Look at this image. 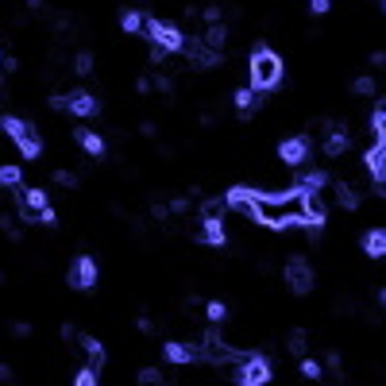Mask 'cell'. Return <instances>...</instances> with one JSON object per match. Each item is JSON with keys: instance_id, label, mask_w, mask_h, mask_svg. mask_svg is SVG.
<instances>
[{"instance_id": "6da1fadb", "label": "cell", "mask_w": 386, "mask_h": 386, "mask_svg": "<svg viewBox=\"0 0 386 386\" xmlns=\"http://www.w3.org/2000/svg\"><path fill=\"white\" fill-rule=\"evenodd\" d=\"M309 209H305V190H294L290 193H278V197H270V193H255V201H251V221L263 224V228H290V224H305Z\"/></svg>"}, {"instance_id": "d6986e66", "label": "cell", "mask_w": 386, "mask_h": 386, "mask_svg": "<svg viewBox=\"0 0 386 386\" xmlns=\"http://www.w3.org/2000/svg\"><path fill=\"white\" fill-rule=\"evenodd\" d=\"M77 340H81V347H85L89 367H93V371H101V367H105V344H101V340H93V336H77Z\"/></svg>"}, {"instance_id": "44dd1931", "label": "cell", "mask_w": 386, "mask_h": 386, "mask_svg": "<svg viewBox=\"0 0 386 386\" xmlns=\"http://www.w3.org/2000/svg\"><path fill=\"white\" fill-rule=\"evenodd\" d=\"M371 132H375V147L386 151V101H378V112H375V120H371Z\"/></svg>"}, {"instance_id": "4316f807", "label": "cell", "mask_w": 386, "mask_h": 386, "mask_svg": "<svg viewBox=\"0 0 386 386\" xmlns=\"http://www.w3.org/2000/svg\"><path fill=\"white\" fill-rule=\"evenodd\" d=\"M305 344H309L305 328H294V332H290V347H286V352H294V356H305Z\"/></svg>"}, {"instance_id": "30bf717a", "label": "cell", "mask_w": 386, "mask_h": 386, "mask_svg": "<svg viewBox=\"0 0 386 386\" xmlns=\"http://www.w3.org/2000/svg\"><path fill=\"white\" fill-rule=\"evenodd\" d=\"M278 159L286 166H301L309 159V139L305 135H294V139H282L278 143Z\"/></svg>"}, {"instance_id": "d4e9b609", "label": "cell", "mask_w": 386, "mask_h": 386, "mask_svg": "<svg viewBox=\"0 0 386 386\" xmlns=\"http://www.w3.org/2000/svg\"><path fill=\"white\" fill-rule=\"evenodd\" d=\"M325 182H328V174H325V170H309L305 178H301V182H298V190H305V193H317Z\"/></svg>"}, {"instance_id": "484cf974", "label": "cell", "mask_w": 386, "mask_h": 386, "mask_svg": "<svg viewBox=\"0 0 386 386\" xmlns=\"http://www.w3.org/2000/svg\"><path fill=\"white\" fill-rule=\"evenodd\" d=\"M120 28L128 31V35H135V31H143V16H139V12H124V16H120Z\"/></svg>"}, {"instance_id": "8fae6325", "label": "cell", "mask_w": 386, "mask_h": 386, "mask_svg": "<svg viewBox=\"0 0 386 386\" xmlns=\"http://www.w3.org/2000/svg\"><path fill=\"white\" fill-rule=\"evenodd\" d=\"M66 112H74V116H93V112H101V101H96L93 93H85V89H74V93L66 96Z\"/></svg>"}, {"instance_id": "4fadbf2b", "label": "cell", "mask_w": 386, "mask_h": 386, "mask_svg": "<svg viewBox=\"0 0 386 386\" xmlns=\"http://www.w3.org/2000/svg\"><path fill=\"white\" fill-rule=\"evenodd\" d=\"M197 240L209 243V247H224L228 232H224V221H221V216H205V221H201V232H197Z\"/></svg>"}, {"instance_id": "1f68e13d", "label": "cell", "mask_w": 386, "mask_h": 386, "mask_svg": "<svg viewBox=\"0 0 386 386\" xmlns=\"http://www.w3.org/2000/svg\"><path fill=\"white\" fill-rule=\"evenodd\" d=\"M352 89H356L359 96H375V77H356V85Z\"/></svg>"}, {"instance_id": "f35d334b", "label": "cell", "mask_w": 386, "mask_h": 386, "mask_svg": "<svg viewBox=\"0 0 386 386\" xmlns=\"http://www.w3.org/2000/svg\"><path fill=\"white\" fill-rule=\"evenodd\" d=\"M378 301H383V309H386V286H383V290H378Z\"/></svg>"}, {"instance_id": "9c48e42d", "label": "cell", "mask_w": 386, "mask_h": 386, "mask_svg": "<svg viewBox=\"0 0 386 386\" xmlns=\"http://www.w3.org/2000/svg\"><path fill=\"white\" fill-rule=\"evenodd\" d=\"M47 193L39 190V185H31V190H19V216L23 221H43V212H47Z\"/></svg>"}, {"instance_id": "52a82bcc", "label": "cell", "mask_w": 386, "mask_h": 386, "mask_svg": "<svg viewBox=\"0 0 386 386\" xmlns=\"http://www.w3.org/2000/svg\"><path fill=\"white\" fill-rule=\"evenodd\" d=\"M96 274H101V270H96V259H93V255H77V263L70 267L66 282H70L74 290H93V286H96Z\"/></svg>"}, {"instance_id": "8d00e7d4", "label": "cell", "mask_w": 386, "mask_h": 386, "mask_svg": "<svg viewBox=\"0 0 386 386\" xmlns=\"http://www.w3.org/2000/svg\"><path fill=\"white\" fill-rule=\"evenodd\" d=\"M371 66H386V50H375V54H371Z\"/></svg>"}, {"instance_id": "ab89813d", "label": "cell", "mask_w": 386, "mask_h": 386, "mask_svg": "<svg viewBox=\"0 0 386 386\" xmlns=\"http://www.w3.org/2000/svg\"><path fill=\"white\" fill-rule=\"evenodd\" d=\"M28 8H43V0H28Z\"/></svg>"}, {"instance_id": "5b68a950", "label": "cell", "mask_w": 386, "mask_h": 386, "mask_svg": "<svg viewBox=\"0 0 386 386\" xmlns=\"http://www.w3.org/2000/svg\"><path fill=\"white\" fill-rule=\"evenodd\" d=\"M236 383L240 386H267L270 383V359L251 352V356L240 359V371H236Z\"/></svg>"}, {"instance_id": "ba28073f", "label": "cell", "mask_w": 386, "mask_h": 386, "mask_svg": "<svg viewBox=\"0 0 386 386\" xmlns=\"http://www.w3.org/2000/svg\"><path fill=\"white\" fill-rule=\"evenodd\" d=\"M185 58H190L193 70H212L216 62H221V50H212L205 39H185Z\"/></svg>"}, {"instance_id": "3957f363", "label": "cell", "mask_w": 386, "mask_h": 386, "mask_svg": "<svg viewBox=\"0 0 386 386\" xmlns=\"http://www.w3.org/2000/svg\"><path fill=\"white\" fill-rule=\"evenodd\" d=\"M0 132L19 147L23 159H39V154H43V139H39V132L28 124V120H19V116H0Z\"/></svg>"}, {"instance_id": "5bb4252c", "label": "cell", "mask_w": 386, "mask_h": 386, "mask_svg": "<svg viewBox=\"0 0 386 386\" xmlns=\"http://www.w3.org/2000/svg\"><path fill=\"white\" fill-rule=\"evenodd\" d=\"M251 201H255V190H247V185H232V190L224 193V205L236 209V212H243L247 221H251Z\"/></svg>"}, {"instance_id": "7402d4cb", "label": "cell", "mask_w": 386, "mask_h": 386, "mask_svg": "<svg viewBox=\"0 0 386 386\" xmlns=\"http://www.w3.org/2000/svg\"><path fill=\"white\" fill-rule=\"evenodd\" d=\"M336 205L340 209H359V190H352L347 182L336 185Z\"/></svg>"}, {"instance_id": "e575fe53", "label": "cell", "mask_w": 386, "mask_h": 386, "mask_svg": "<svg viewBox=\"0 0 386 386\" xmlns=\"http://www.w3.org/2000/svg\"><path fill=\"white\" fill-rule=\"evenodd\" d=\"M12 332H16V336H19V340H23V336H31V325H28V321H19V325H16V328H12Z\"/></svg>"}, {"instance_id": "f1b7e54d", "label": "cell", "mask_w": 386, "mask_h": 386, "mask_svg": "<svg viewBox=\"0 0 386 386\" xmlns=\"http://www.w3.org/2000/svg\"><path fill=\"white\" fill-rule=\"evenodd\" d=\"M205 313H209L212 325H224V321H228V309H224L221 301H209V305H205Z\"/></svg>"}, {"instance_id": "603a6c76", "label": "cell", "mask_w": 386, "mask_h": 386, "mask_svg": "<svg viewBox=\"0 0 386 386\" xmlns=\"http://www.w3.org/2000/svg\"><path fill=\"white\" fill-rule=\"evenodd\" d=\"M19 178H23V174H19L16 163H4V166H0V190H16Z\"/></svg>"}, {"instance_id": "2e32d148", "label": "cell", "mask_w": 386, "mask_h": 386, "mask_svg": "<svg viewBox=\"0 0 386 386\" xmlns=\"http://www.w3.org/2000/svg\"><path fill=\"white\" fill-rule=\"evenodd\" d=\"M163 356L170 359V363H193V359H197V347L182 344V340H170V344H163Z\"/></svg>"}, {"instance_id": "74e56055", "label": "cell", "mask_w": 386, "mask_h": 386, "mask_svg": "<svg viewBox=\"0 0 386 386\" xmlns=\"http://www.w3.org/2000/svg\"><path fill=\"white\" fill-rule=\"evenodd\" d=\"M4 378H12V375H8V367L0 363V383H4Z\"/></svg>"}, {"instance_id": "d590c367", "label": "cell", "mask_w": 386, "mask_h": 386, "mask_svg": "<svg viewBox=\"0 0 386 386\" xmlns=\"http://www.w3.org/2000/svg\"><path fill=\"white\" fill-rule=\"evenodd\" d=\"M309 8L317 12V16H325V12H328V0H309Z\"/></svg>"}, {"instance_id": "ac0fdd59", "label": "cell", "mask_w": 386, "mask_h": 386, "mask_svg": "<svg viewBox=\"0 0 386 386\" xmlns=\"http://www.w3.org/2000/svg\"><path fill=\"white\" fill-rule=\"evenodd\" d=\"M77 143L85 147V154H93V159H101V154H105V139H101V135L96 132H89V128H77Z\"/></svg>"}, {"instance_id": "cb8c5ba5", "label": "cell", "mask_w": 386, "mask_h": 386, "mask_svg": "<svg viewBox=\"0 0 386 386\" xmlns=\"http://www.w3.org/2000/svg\"><path fill=\"white\" fill-rule=\"evenodd\" d=\"M224 39H228V28H224V23H209V31H205V43H209L212 50H224Z\"/></svg>"}, {"instance_id": "60d3db41", "label": "cell", "mask_w": 386, "mask_h": 386, "mask_svg": "<svg viewBox=\"0 0 386 386\" xmlns=\"http://www.w3.org/2000/svg\"><path fill=\"white\" fill-rule=\"evenodd\" d=\"M383 8H386V0H383Z\"/></svg>"}, {"instance_id": "8992f818", "label": "cell", "mask_w": 386, "mask_h": 386, "mask_svg": "<svg viewBox=\"0 0 386 386\" xmlns=\"http://www.w3.org/2000/svg\"><path fill=\"white\" fill-rule=\"evenodd\" d=\"M286 286L294 290V294H309V290L317 286V274H313V267H309V259H301V255H294V259H286Z\"/></svg>"}, {"instance_id": "9a60e30c", "label": "cell", "mask_w": 386, "mask_h": 386, "mask_svg": "<svg viewBox=\"0 0 386 386\" xmlns=\"http://www.w3.org/2000/svg\"><path fill=\"white\" fill-rule=\"evenodd\" d=\"M347 147H352V135H347V128L332 124V128H328V135H325V154H328V159H340Z\"/></svg>"}, {"instance_id": "83f0119b", "label": "cell", "mask_w": 386, "mask_h": 386, "mask_svg": "<svg viewBox=\"0 0 386 386\" xmlns=\"http://www.w3.org/2000/svg\"><path fill=\"white\" fill-rule=\"evenodd\" d=\"M74 74H77V77L93 74V54H89V50H81V54L74 58Z\"/></svg>"}, {"instance_id": "e0dca14e", "label": "cell", "mask_w": 386, "mask_h": 386, "mask_svg": "<svg viewBox=\"0 0 386 386\" xmlns=\"http://www.w3.org/2000/svg\"><path fill=\"white\" fill-rule=\"evenodd\" d=\"M363 251L371 259H386V228H371L363 236Z\"/></svg>"}, {"instance_id": "7a4b0ae2", "label": "cell", "mask_w": 386, "mask_h": 386, "mask_svg": "<svg viewBox=\"0 0 386 386\" xmlns=\"http://www.w3.org/2000/svg\"><path fill=\"white\" fill-rule=\"evenodd\" d=\"M247 77H251V89H255V93L274 89L282 81V58L270 47H255L251 50V62H247Z\"/></svg>"}, {"instance_id": "7c38bea8", "label": "cell", "mask_w": 386, "mask_h": 386, "mask_svg": "<svg viewBox=\"0 0 386 386\" xmlns=\"http://www.w3.org/2000/svg\"><path fill=\"white\" fill-rule=\"evenodd\" d=\"M363 163H367V174L375 178L378 193H383V197H386V151H383V147H371Z\"/></svg>"}, {"instance_id": "836d02e7", "label": "cell", "mask_w": 386, "mask_h": 386, "mask_svg": "<svg viewBox=\"0 0 386 386\" xmlns=\"http://www.w3.org/2000/svg\"><path fill=\"white\" fill-rule=\"evenodd\" d=\"M54 182H58V185H70V190H74V185H77V174H70V170H54Z\"/></svg>"}, {"instance_id": "277c9868", "label": "cell", "mask_w": 386, "mask_h": 386, "mask_svg": "<svg viewBox=\"0 0 386 386\" xmlns=\"http://www.w3.org/2000/svg\"><path fill=\"white\" fill-rule=\"evenodd\" d=\"M143 35L151 39V47L166 50V54H174V50L185 47V35L174 23H163V19H143Z\"/></svg>"}, {"instance_id": "ffe728a7", "label": "cell", "mask_w": 386, "mask_h": 386, "mask_svg": "<svg viewBox=\"0 0 386 386\" xmlns=\"http://www.w3.org/2000/svg\"><path fill=\"white\" fill-rule=\"evenodd\" d=\"M232 105H236V112L240 116H251V108H259V93H255V89H240V93L232 96Z\"/></svg>"}, {"instance_id": "4dcf8cb0", "label": "cell", "mask_w": 386, "mask_h": 386, "mask_svg": "<svg viewBox=\"0 0 386 386\" xmlns=\"http://www.w3.org/2000/svg\"><path fill=\"white\" fill-rule=\"evenodd\" d=\"M301 375L305 378H325V367H321L317 359H305V363H301Z\"/></svg>"}, {"instance_id": "d6a6232c", "label": "cell", "mask_w": 386, "mask_h": 386, "mask_svg": "<svg viewBox=\"0 0 386 386\" xmlns=\"http://www.w3.org/2000/svg\"><path fill=\"white\" fill-rule=\"evenodd\" d=\"M163 383V375L154 371V367H147V371H139V386H159Z\"/></svg>"}, {"instance_id": "f546056e", "label": "cell", "mask_w": 386, "mask_h": 386, "mask_svg": "<svg viewBox=\"0 0 386 386\" xmlns=\"http://www.w3.org/2000/svg\"><path fill=\"white\" fill-rule=\"evenodd\" d=\"M74 386H96V371L93 367H81V371L74 375Z\"/></svg>"}]
</instances>
